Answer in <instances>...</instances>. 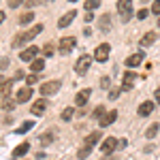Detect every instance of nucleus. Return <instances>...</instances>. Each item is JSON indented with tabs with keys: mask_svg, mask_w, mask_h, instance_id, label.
Masks as SVG:
<instances>
[{
	"mask_svg": "<svg viewBox=\"0 0 160 160\" xmlns=\"http://www.w3.org/2000/svg\"><path fill=\"white\" fill-rule=\"evenodd\" d=\"M75 15H77L75 11H68V13H64V15H62L60 19H58V28H66V26H71V22L75 19Z\"/></svg>",
	"mask_w": 160,
	"mask_h": 160,
	"instance_id": "obj_12",
	"label": "nucleus"
},
{
	"mask_svg": "<svg viewBox=\"0 0 160 160\" xmlns=\"http://www.w3.org/2000/svg\"><path fill=\"white\" fill-rule=\"evenodd\" d=\"M58 90H60V81H47V83L41 86V94L43 96H49V94H56Z\"/></svg>",
	"mask_w": 160,
	"mask_h": 160,
	"instance_id": "obj_8",
	"label": "nucleus"
},
{
	"mask_svg": "<svg viewBox=\"0 0 160 160\" xmlns=\"http://www.w3.org/2000/svg\"><path fill=\"white\" fill-rule=\"evenodd\" d=\"M152 111H154V102H149V100L139 105V115H143V118H145V115H149Z\"/></svg>",
	"mask_w": 160,
	"mask_h": 160,
	"instance_id": "obj_18",
	"label": "nucleus"
},
{
	"mask_svg": "<svg viewBox=\"0 0 160 160\" xmlns=\"http://www.w3.org/2000/svg\"><path fill=\"white\" fill-rule=\"evenodd\" d=\"M71 2H77V0H71Z\"/></svg>",
	"mask_w": 160,
	"mask_h": 160,
	"instance_id": "obj_45",
	"label": "nucleus"
},
{
	"mask_svg": "<svg viewBox=\"0 0 160 160\" xmlns=\"http://www.w3.org/2000/svg\"><path fill=\"white\" fill-rule=\"evenodd\" d=\"M38 47H34V45H30V47H26L24 51H22V53H19V58H22V60L24 62H32V60H37V53H38Z\"/></svg>",
	"mask_w": 160,
	"mask_h": 160,
	"instance_id": "obj_7",
	"label": "nucleus"
},
{
	"mask_svg": "<svg viewBox=\"0 0 160 160\" xmlns=\"http://www.w3.org/2000/svg\"><path fill=\"white\" fill-rule=\"evenodd\" d=\"M90 152H92L90 148H81L79 152H77V156H79V160H86L88 156H90Z\"/></svg>",
	"mask_w": 160,
	"mask_h": 160,
	"instance_id": "obj_26",
	"label": "nucleus"
},
{
	"mask_svg": "<svg viewBox=\"0 0 160 160\" xmlns=\"http://www.w3.org/2000/svg\"><path fill=\"white\" fill-rule=\"evenodd\" d=\"M90 64H92V58H90V56H81V58L77 60V64H75V71L79 75H86L88 68H90Z\"/></svg>",
	"mask_w": 160,
	"mask_h": 160,
	"instance_id": "obj_5",
	"label": "nucleus"
},
{
	"mask_svg": "<svg viewBox=\"0 0 160 160\" xmlns=\"http://www.w3.org/2000/svg\"><path fill=\"white\" fill-rule=\"evenodd\" d=\"M148 15H149L148 9H141V11L137 13V19H148Z\"/></svg>",
	"mask_w": 160,
	"mask_h": 160,
	"instance_id": "obj_32",
	"label": "nucleus"
},
{
	"mask_svg": "<svg viewBox=\"0 0 160 160\" xmlns=\"http://www.w3.org/2000/svg\"><path fill=\"white\" fill-rule=\"evenodd\" d=\"M28 152H30V143H19L17 148L13 149V156H15V158H22V156H26Z\"/></svg>",
	"mask_w": 160,
	"mask_h": 160,
	"instance_id": "obj_15",
	"label": "nucleus"
},
{
	"mask_svg": "<svg viewBox=\"0 0 160 160\" xmlns=\"http://www.w3.org/2000/svg\"><path fill=\"white\" fill-rule=\"evenodd\" d=\"M30 128H32V122H26V124H22V126L17 128V132L22 135V132H26V130H30Z\"/></svg>",
	"mask_w": 160,
	"mask_h": 160,
	"instance_id": "obj_29",
	"label": "nucleus"
},
{
	"mask_svg": "<svg viewBox=\"0 0 160 160\" xmlns=\"http://www.w3.org/2000/svg\"><path fill=\"white\" fill-rule=\"evenodd\" d=\"M143 56H145L143 51H137V53H132V56H128V58H126V66H128V68L139 66V64L143 62Z\"/></svg>",
	"mask_w": 160,
	"mask_h": 160,
	"instance_id": "obj_9",
	"label": "nucleus"
},
{
	"mask_svg": "<svg viewBox=\"0 0 160 160\" xmlns=\"http://www.w3.org/2000/svg\"><path fill=\"white\" fill-rule=\"evenodd\" d=\"M109 77H102V79H100V88H102V90H107V88H109Z\"/></svg>",
	"mask_w": 160,
	"mask_h": 160,
	"instance_id": "obj_34",
	"label": "nucleus"
},
{
	"mask_svg": "<svg viewBox=\"0 0 160 160\" xmlns=\"http://www.w3.org/2000/svg\"><path fill=\"white\" fill-rule=\"evenodd\" d=\"M118 120V111L113 109V111H109V113H105V118L100 120V126H109V124H113Z\"/></svg>",
	"mask_w": 160,
	"mask_h": 160,
	"instance_id": "obj_17",
	"label": "nucleus"
},
{
	"mask_svg": "<svg viewBox=\"0 0 160 160\" xmlns=\"http://www.w3.org/2000/svg\"><path fill=\"white\" fill-rule=\"evenodd\" d=\"M118 96H120V90H111V92H109V98H111V100L118 98Z\"/></svg>",
	"mask_w": 160,
	"mask_h": 160,
	"instance_id": "obj_37",
	"label": "nucleus"
},
{
	"mask_svg": "<svg viewBox=\"0 0 160 160\" xmlns=\"http://www.w3.org/2000/svg\"><path fill=\"white\" fill-rule=\"evenodd\" d=\"M11 86H13V79H7V81L0 86V98H7V94L11 92Z\"/></svg>",
	"mask_w": 160,
	"mask_h": 160,
	"instance_id": "obj_20",
	"label": "nucleus"
},
{
	"mask_svg": "<svg viewBox=\"0 0 160 160\" xmlns=\"http://www.w3.org/2000/svg\"><path fill=\"white\" fill-rule=\"evenodd\" d=\"M100 137H102L100 132H92V135H88V137H86V143H83V148H90V149H92V148H94V145L100 141Z\"/></svg>",
	"mask_w": 160,
	"mask_h": 160,
	"instance_id": "obj_14",
	"label": "nucleus"
},
{
	"mask_svg": "<svg viewBox=\"0 0 160 160\" xmlns=\"http://www.w3.org/2000/svg\"><path fill=\"white\" fill-rule=\"evenodd\" d=\"M30 98H32V88H30V86L19 88L17 94H15V100H17V102H28Z\"/></svg>",
	"mask_w": 160,
	"mask_h": 160,
	"instance_id": "obj_6",
	"label": "nucleus"
},
{
	"mask_svg": "<svg viewBox=\"0 0 160 160\" xmlns=\"http://www.w3.org/2000/svg\"><path fill=\"white\" fill-rule=\"evenodd\" d=\"M98 28L102 30V32H109V28H111V15H109V13L100 17V22H98Z\"/></svg>",
	"mask_w": 160,
	"mask_h": 160,
	"instance_id": "obj_19",
	"label": "nucleus"
},
{
	"mask_svg": "<svg viewBox=\"0 0 160 160\" xmlns=\"http://www.w3.org/2000/svg\"><path fill=\"white\" fill-rule=\"evenodd\" d=\"M4 81H7V79H4V77H0V86H2V83H4Z\"/></svg>",
	"mask_w": 160,
	"mask_h": 160,
	"instance_id": "obj_43",
	"label": "nucleus"
},
{
	"mask_svg": "<svg viewBox=\"0 0 160 160\" xmlns=\"http://www.w3.org/2000/svg\"><path fill=\"white\" fill-rule=\"evenodd\" d=\"M109 45H107V43H102V45H98V47H96V51H94V60L96 62H107L109 60Z\"/></svg>",
	"mask_w": 160,
	"mask_h": 160,
	"instance_id": "obj_3",
	"label": "nucleus"
},
{
	"mask_svg": "<svg viewBox=\"0 0 160 160\" xmlns=\"http://www.w3.org/2000/svg\"><path fill=\"white\" fill-rule=\"evenodd\" d=\"M32 19H34V13H32V11H28V13H24V15H19V24H22V26L30 24Z\"/></svg>",
	"mask_w": 160,
	"mask_h": 160,
	"instance_id": "obj_23",
	"label": "nucleus"
},
{
	"mask_svg": "<svg viewBox=\"0 0 160 160\" xmlns=\"http://www.w3.org/2000/svg\"><path fill=\"white\" fill-rule=\"evenodd\" d=\"M96 7H100V0H86V11H94Z\"/></svg>",
	"mask_w": 160,
	"mask_h": 160,
	"instance_id": "obj_24",
	"label": "nucleus"
},
{
	"mask_svg": "<svg viewBox=\"0 0 160 160\" xmlns=\"http://www.w3.org/2000/svg\"><path fill=\"white\" fill-rule=\"evenodd\" d=\"M43 68H45V62L43 60H32L30 62V71H32V73H41Z\"/></svg>",
	"mask_w": 160,
	"mask_h": 160,
	"instance_id": "obj_21",
	"label": "nucleus"
},
{
	"mask_svg": "<svg viewBox=\"0 0 160 160\" xmlns=\"http://www.w3.org/2000/svg\"><path fill=\"white\" fill-rule=\"evenodd\" d=\"M38 2H41V0H26V7L30 9V7H34V4H38Z\"/></svg>",
	"mask_w": 160,
	"mask_h": 160,
	"instance_id": "obj_38",
	"label": "nucleus"
},
{
	"mask_svg": "<svg viewBox=\"0 0 160 160\" xmlns=\"http://www.w3.org/2000/svg\"><path fill=\"white\" fill-rule=\"evenodd\" d=\"M75 45H77V38H75V37H66V38H62V41H60V53H62V56L71 53Z\"/></svg>",
	"mask_w": 160,
	"mask_h": 160,
	"instance_id": "obj_4",
	"label": "nucleus"
},
{
	"mask_svg": "<svg viewBox=\"0 0 160 160\" xmlns=\"http://www.w3.org/2000/svg\"><path fill=\"white\" fill-rule=\"evenodd\" d=\"M152 13H154V15H160V0H154V4H152Z\"/></svg>",
	"mask_w": 160,
	"mask_h": 160,
	"instance_id": "obj_30",
	"label": "nucleus"
},
{
	"mask_svg": "<svg viewBox=\"0 0 160 160\" xmlns=\"http://www.w3.org/2000/svg\"><path fill=\"white\" fill-rule=\"evenodd\" d=\"M45 109H47V100H45V98H38V100H34V102L30 105V111H32L34 115L45 113Z\"/></svg>",
	"mask_w": 160,
	"mask_h": 160,
	"instance_id": "obj_10",
	"label": "nucleus"
},
{
	"mask_svg": "<svg viewBox=\"0 0 160 160\" xmlns=\"http://www.w3.org/2000/svg\"><path fill=\"white\" fill-rule=\"evenodd\" d=\"M43 32V26L37 24V26H32L30 30H26V32H22V34H17V37L13 38V47H22V45H26V43H30L34 37H38Z\"/></svg>",
	"mask_w": 160,
	"mask_h": 160,
	"instance_id": "obj_1",
	"label": "nucleus"
},
{
	"mask_svg": "<svg viewBox=\"0 0 160 160\" xmlns=\"http://www.w3.org/2000/svg\"><path fill=\"white\" fill-rule=\"evenodd\" d=\"M158 26H160V22H158Z\"/></svg>",
	"mask_w": 160,
	"mask_h": 160,
	"instance_id": "obj_46",
	"label": "nucleus"
},
{
	"mask_svg": "<svg viewBox=\"0 0 160 160\" xmlns=\"http://www.w3.org/2000/svg\"><path fill=\"white\" fill-rule=\"evenodd\" d=\"M118 13L122 15V22H128L132 17V0H120L118 2Z\"/></svg>",
	"mask_w": 160,
	"mask_h": 160,
	"instance_id": "obj_2",
	"label": "nucleus"
},
{
	"mask_svg": "<svg viewBox=\"0 0 160 160\" xmlns=\"http://www.w3.org/2000/svg\"><path fill=\"white\" fill-rule=\"evenodd\" d=\"M37 81V75H28V79H26V86H32Z\"/></svg>",
	"mask_w": 160,
	"mask_h": 160,
	"instance_id": "obj_35",
	"label": "nucleus"
},
{
	"mask_svg": "<svg viewBox=\"0 0 160 160\" xmlns=\"http://www.w3.org/2000/svg\"><path fill=\"white\" fill-rule=\"evenodd\" d=\"M73 107H66V109L62 111V120H64V122H68V120H71V118H73Z\"/></svg>",
	"mask_w": 160,
	"mask_h": 160,
	"instance_id": "obj_25",
	"label": "nucleus"
},
{
	"mask_svg": "<svg viewBox=\"0 0 160 160\" xmlns=\"http://www.w3.org/2000/svg\"><path fill=\"white\" fill-rule=\"evenodd\" d=\"M154 41H156V34H154V32H148L145 37L141 38V47H148V45H154Z\"/></svg>",
	"mask_w": 160,
	"mask_h": 160,
	"instance_id": "obj_22",
	"label": "nucleus"
},
{
	"mask_svg": "<svg viewBox=\"0 0 160 160\" xmlns=\"http://www.w3.org/2000/svg\"><path fill=\"white\" fill-rule=\"evenodd\" d=\"M2 22H4V13L0 11V24H2Z\"/></svg>",
	"mask_w": 160,
	"mask_h": 160,
	"instance_id": "obj_42",
	"label": "nucleus"
},
{
	"mask_svg": "<svg viewBox=\"0 0 160 160\" xmlns=\"http://www.w3.org/2000/svg\"><path fill=\"white\" fill-rule=\"evenodd\" d=\"M83 19H86V22H92V19H94V15H92V11H88V13H86V17H83Z\"/></svg>",
	"mask_w": 160,
	"mask_h": 160,
	"instance_id": "obj_39",
	"label": "nucleus"
},
{
	"mask_svg": "<svg viewBox=\"0 0 160 160\" xmlns=\"http://www.w3.org/2000/svg\"><path fill=\"white\" fill-rule=\"evenodd\" d=\"M154 98H156V102H160V88L156 90V94H154Z\"/></svg>",
	"mask_w": 160,
	"mask_h": 160,
	"instance_id": "obj_41",
	"label": "nucleus"
},
{
	"mask_svg": "<svg viewBox=\"0 0 160 160\" xmlns=\"http://www.w3.org/2000/svg\"><path fill=\"white\" fill-rule=\"evenodd\" d=\"M118 148V143H115V137H109V139H105L102 141V145H100V152L102 154H111L113 149Z\"/></svg>",
	"mask_w": 160,
	"mask_h": 160,
	"instance_id": "obj_11",
	"label": "nucleus"
},
{
	"mask_svg": "<svg viewBox=\"0 0 160 160\" xmlns=\"http://www.w3.org/2000/svg\"><path fill=\"white\" fill-rule=\"evenodd\" d=\"M43 53L49 58L51 53H53V45H51V43H45V47H43Z\"/></svg>",
	"mask_w": 160,
	"mask_h": 160,
	"instance_id": "obj_28",
	"label": "nucleus"
},
{
	"mask_svg": "<svg viewBox=\"0 0 160 160\" xmlns=\"http://www.w3.org/2000/svg\"><path fill=\"white\" fill-rule=\"evenodd\" d=\"M4 109H13V100L11 98H4V105H2Z\"/></svg>",
	"mask_w": 160,
	"mask_h": 160,
	"instance_id": "obj_36",
	"label": "nucleus"
},
{
	"mask_svg": "<svg viewBox=\"0 0 160 160\" xmlns=\"http://www.w3.org/2000/svg\"><path fill=\"white\" fill-rule=\"evenodd\" d=\"M105 160H115V158H105Z\"/></svg>",
	"mask_w": 160,
	"mask_h": 160,
	"instance_id": "obj_44",
	"label": "nucleus"
},
{
	"mask_svg": "<svg viewBox=\"0 0 160 160\" xmlns=\"http://www.w3.org/2000/svg\"><path fill=\"white\" fill-rule=\"evenodd\" d=\"M135 73L132 71H128V73L124 75V81H122V90H132V83H135Z\"/></svg>",
	"mask_w": 160,
	"mask_h": 160,
	"instance_id": "obj_13",
	"label": "nucleus"
},
{
	"mask_svg": "<svg viewBox=\"0 0 160 160\" xmlns=\"http://www.w3.org/2000/svg\"><path fill=\"white\" fill-rule=\"evenodd\" d=\"M156 132H158V124H154V126H149V128H148V137H154Z\"/></svg>",
	"mask_w": 160,
	"mask_h": 160,
	"instance_id": "obj_33",
	"label": "nucleus"
},
{
	"mask_svg": "<svg viewBox=\"0 0 160 160\" xmlns=\"http://www.w3.org/2000/svg\"><path fill=\"white\" fill-rule=\"evenodd\" d=\"M41 141H43V143H51V135H43Z\"/></svg>",
	"mask_w": 160,
	"mask_h": 160,
	"instance_id": "obj_40",
	"label": "nucleus"
},
{
	"mask_svg": "<svg viewBox=\"0 0 160 160\" xmlns=\"http://www.w3.org/2000/svg\"><path fill=\"white\" fill-rule=\"evenodd\" d=\"M90 94H92L90 90H83V92H79V94L75 96V105H79V107H83V105L88 102V98H90Z\"/></svg>",
	"mask_w": 160,
	"mask_h": 160,
	"instance_id": "obj_16",
	"label": "nucleus"
},
{
	"mask_svg": "<svg viewBox=\"0 0 160 160\" xmlns=\"http://www.w3.org/2000/svg\"><path fill=\"white\" fill-rule=\"evenodd\" d=\"M94 118H96V120H102V118H105V107H96V109H94Z\"/></svg>",
	"mask_w": 160,
	"mask_h": 160,
	"instance_id": "obj_27",
	"label": "nucleus"
},
{
	"mask_svg": "<svg viewBox=\"0 0 160 160\" xmlns=\"http://www.w3.org/2000/svg\"><path fill=\"white\" fill-rule=\"evenodd\" d=\"M24 2L26 0H9V7H11V9H17V7H22Z\"/></svg>",
	"mask_w": 160,
	"mask_h": 160,
	"instance_id": "obj_31",
	"label": "nucleus"
}]
</instances>
